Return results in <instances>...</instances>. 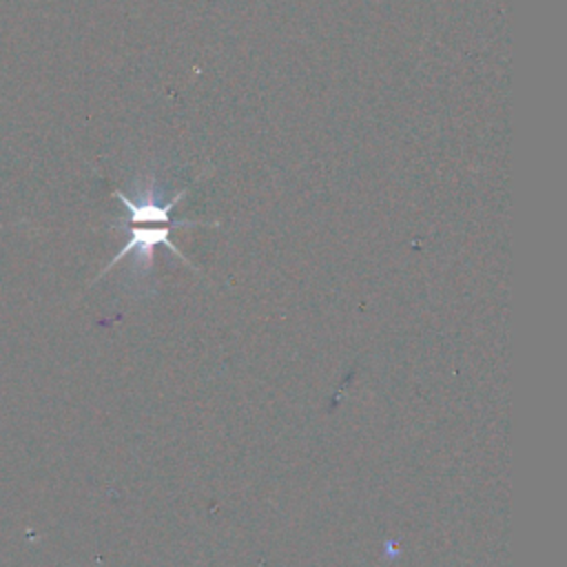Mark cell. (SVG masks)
<instances>
[{
	"label": "cell",
	"mask_w": 567,
	"mask_h": 567,
	"mask_svg": "<svg viewBox=\"0 0 567 567\" xmlns=\"http://www.w3.org/2000/svg\"><path fill=\"white\" fill-rule=\"evenodd\" d=\"M186 193H188V188H182V190L173 193L171 197H166V190L159 184L153 168L133 179L131 193L113 190V197L120 199L128 213L126 221L131 224V228H128L126 244L104 266L102 275H106V270H111L126 255H133L131 270L135 272V277H146L153 270L155 246H166L177 259H182L186 266L195 268L188 261V257L171 241V230L182 228V226H217V221H190V219L171 221V210L186 197Z\"/></svg>",
	"instance_id": "6da1fadb"
}]
</instances>
